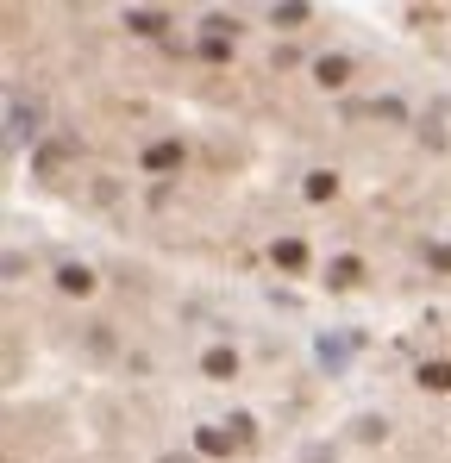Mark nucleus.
Masks as SVG:
<instances>
[{
	"instance_id": "obj_1",
	"label": "nucleus",
	"mask_w": 451,
	"mask_h": 463,
	"mask_svg": "<svg viewBox=\"0 0 451 463\" xmlns=\"http://www.w3.org/2000/svg\"><path fill=\"white\" fill-rule=\"evenodd\" d=\"M76 150H82L76 138H50V144H38V150H32V169H38V176H57Z\"/></svg>"
},
{
	"instance_id": "obj_14",
	"label": "nucleus",
	"mask_w": 451,
	"mask_h": 463,
	"mask_svg": "<svg viewBox=\"0 0 451 463\" xmlns=\"http://www.w3.org/2000/svg\"><path fill=\"white\" fill-rule=\"evenodd\" d=\"M376 113H383V119H395V125H401V119H408V107H401L395 95H383V101H376Z\"/></svg>"
},
{
	"instance_id": "obj_17",
	"label": "nucleus",
	"mask_w": 451,
	"mask_h": 463,
	"mask_svg": "<svg viewBox=\"0 0 451 463\" xmlns=\"http://www.w3.org/2000/svg\"><path fill=\"white\" fill-rule=\"evenodd\" d=\"M427 257H433V263H439V269H451V244H433V250H427Z\"/></svg>"
},
{
	"instance_id": "obj_7",
	"label": "nucleus",
	"mask_w": 451,
	"mask_h": 463,
	"mask_svg": "<svg viewBox=\"0 0 451 463\" xmlns=\"http://www.w3.org/2000/svg\"><path fill=\"white\" fill-rule=\"evenodd\" d=\"M194 445H201L207 458H232V445H239V439H232V432H220V426H201V432H194Z\"/></svg>"
},
{
	"instance_id": "obj_5",
	"label": "nucleus",
	"mask_w": 451,
	"mask_h": 463,
	"mask_svg": "<svg viewBox=\"0 0 451 463\" xmlns=\"http://www.w3.org/2000/svg\"><path fill=\"white\" fill-rule=\"evenodd\" d=\"M201 369H207L213 382H232V376H239V350L213 345V350H207V357H201Z\"/></svg>"
},
{
	"instance_id": "obj_2",
	"label": "nucleus",
	"mask_w": 451,
	"mask_h": 463,
	"mask_svg": "<svg viewBox=\"0 0 451 463\" xmlns=\"http://www.w3.org/2000/svg\"><path fill=\"white\" fill-rule=\"evenodd\" d=\"M6 125H13V138H38V132H44V107H38V101H13V107H6Z\"/></svg>"
},
{
	"instance_id": "obj_13",
	"label": "nucleus",
	"mask_w": 451,
	"mask_h": 463,
	"mask_svg": "<svg viewBox=\"0 0 451 463\" xmlns=\"http://www.w3.org/2000/svg\"><path fill=\"white\" fill-rule=\"evenodd\" d=\"M88 350H95V357H113V332H107V320L88 326Z\"/></svg>"
},
{
	"instance_id": "obj_8",
	"label": "nucleus",
	"mask_w": 451,
	"mask_h": 463,
	"mask_svg": "<svg viewBox=\"0 0 451 463\" xmlns=\"http://www.w3.org/2000/svg\"><path fill=\"white\" fill-rule=\"evenodd\" d=\"M126 25H132L139 38H157V32L169 25V13H157V6H139V13H126Z\"/></svg>"
},
{
	"instance_id": "obj_4",
	"label": "nucleus",
	"mask_w": 451,
	"mask_h": 463,
	"mask_svg": "<svg viewBox=\"0 0 451 463\" xmlns=\"http://www.w3.org/2000/svg\"><path fill=\"white\" fill-rule=\"evenodd\" d=\"M313 82H320V88H345V82H351V57H320V63H313Z\"/></svg>"
},
{
	"instance_id": "obj_11",
	"label": "nucleus",
	"mask_w": 451,
	"mask_h": 463,
	"mask_svg": "<svg viewBox=\"0 0 451 463\" xmlns=\"http://www.w3.org/2000/svg\"><path fill=\"white\" fill-rule=\"evenodd\" d=\"M357 276H364V263H357V257H338V263H332V288H351Z\"/></svg>"
},
{
	"instance_id": "obj_12",
	"label": "nucleus",
	"mask_w": 451,
	"mask_h": 463,
	"mask_svg": "<svg viewBox=\"0 0 451 463\" xmlns=\"http://www.w3.org/2000/svg\"><path fill=\"white\" fill-rule=\"evenodd\" d=\"M420 388H451V363H420Z\"/></svg>"
},
{
	"instance_id": "obj_3",
	"label": "nucleus",
	"mask_w": 451,
	"mask_h": 463,
	"mask_svg": "<svg viewBox=\"0 0 451 463\" xmlns=\"http://www.w3.org/2000/svg\"><path fill=\"white\" fill-rule=\"evenodd\" d=\"M139 163H145L150 176H169V169H182V144H176V138H157V144H150Z\"/></svg>"
},
{
	"instance_id": "obj_16",
	"label": "nucleus",
	"mask_w": 451,
	"mask_h": 463,
	"mask_svg": "<svg viewBox=\"0 0 451 463\" xmlns=\"http://www.w3.org/2000/svg\"><path fill=\"white\" fill-rule=\"evenodd\" d=\"M301 19H307V6H301V0H295V6H276V25H301Z\"/></svg>"
},
{
	"instance_id": "obj_9",
	"label": "nucleus",
	"mask_w": 451,
	"mask_h": 463,
	"mask_svg": "<svg viewBox=\"0 0 451 463\" xmlns=\"http://www.w3.org/2000/svg\"><path fill=\"white\" fill-rule=\"evenodd\" d=\"M332 195H338V176L332 169H313L307 176V201H332Z\"/></svg>"
},
{
	"instance_id": "obj_6",
	"label": "nucleus",
	"mask_w": 451,
	"mask_h": 463,
	"mask_svg": "<svg viewBox=\"0 0 451 463\" xmlns=\"http://www.w3.org/2000/svg\"><path fill=\"white\" fill-rule=\"evenodd\" d=\"M57 288H63V295H88V288H95V269H88V263H63V269H57Z\"/></svg>"
},
{
	"instance_id": "obj_10",
	"label": "nucleus",
	"mask_w": 451,
	"mask_h": 463,
	"mask_svg": "<svg viewBox=\"0 0 451 463\" xmlns=\"http://www.w3.org/2000/svg\"><path fill=\"white\" fill-rule=\"evenodd\" d=\"M276 263H283V269H301V263H307V244H301V238H283V244H276Z\"/></svg>"
},
{
	"instance_id": "obj_15",
	"label": "nucleus",
	"mask_w": 451,
	"mask_h": 463,
	"mask_svg": "<svg viewBox=\"0 0 451 463\" xmlns=\"http://www.w3.org/2000/svg\"><path fill=\"white\" fill-rule=\"evenodd\" d=\"M383 432H389V426H383L376 413H364V420H357V439H383Z\"/></svg>"
}]
</instances>
